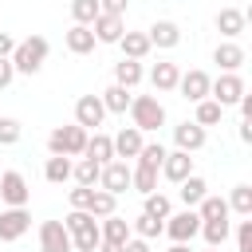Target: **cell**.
<instances>
[{
	"mask_svg": "<svg viewBox=\"0 0 252 252\" xmlns=\"http://www.w3.org/2000/svg\"><path fill=\"white\" fill-rule=\"evenodd\" d=\"M32 228V213L28 209H4L0 213V240H20Z\"/></svg>",
	"mask_w": 252,
	"mask_h": 252,
	"instance_id": "obj_16",
	"label": "cell"
},
{
	"mask_svg": "<svg viewBox=\"0 0 252 252\" xmlns=\"http://www.w3.org/2000/svg\"><path fill=\"white\" fill-rule=\"evenodd\" d=\"M228 213L236 217H252V185H236L228 197Z\"/></svg>",
	"mask_w": 252,
	"mask_h": 252,
	"instance_id": "obj_34",
	"label": "cell"
},
{
	"mask_svg": "<svg viewBox=\"0 0 252 252\" xmlns=\"http://www.w3.org/2000/svg\"><path fill=\"white\" fill-rule=\"evenodd\" d=\"M122 252H150V240H138V236H130V240L122 244Z\"/></svg>",
	"mask_w": 252,
	"mask_h": 252,
	"instance_id": "obj_46",
	"label": "cell"
},
{
	"mask_svg": "<svg viewBox=\"0 0 252 252\" xmlns=\"http://www.w3.org/2000/svg\"><path fill=\"white\" fill-rule=\"evenodd\" d=\"M220 118H224V110H220L213 98H201V102H197V114H193V122H197V126H217Z\"/></svg>",
	"mask_w": 252,
	"mask_h": 252,
	"instance_id": "obj_37",
	"label": "cell"
},
{
	"mask_svg": "<svg viewBox=\"0 0 252 252\" xmlns=\"http://www.w3.org/2000/svg\"><path fill=\"white\" fill-rule=\"evenodd\" d=\"M39 252H75L63 220H43L39 224Z\"/></svg>",
	"mask_w": 252,
	"mask_h": 252,
	"instance_id": "obj_11",
	"label": "cell"
},
{
	"mask_svg": "<svg viewBox=\"0 0 252 252\" xmlns=\"http://www.w3.org/2000/svg\"><path fill=\"white\" fill-rule=\"evenodd\" d=\"M98 232H102V244H118V248L134 236V232H130V220H126V217H118V213L102 217V220H98Z\"/></svg>",
	"mask_w": 252,
	"mask_h": 252,
	"instance_id": "obj_19",
	"label": "cell"
},
{
	"mask_svg": "<svg viewBox=\"0 0 252 252\" xmlns=\"http://www.w3.org/2000/svg\"><path fill=\"white\" fill-rule=\"evenodd\" d=\"M165 154H169V150H165L161 142H142V150H138V158H134V161H138V165H150V169H161Z\"/></svg>",
	"mask_w": 252,
	"mask_h": 252,
	"instance_id": "obj_33",
	"label": "cell"
},
{
	"mask_svg": "<svg viewBox=\"0 0 252 252\" xmlns=\"http://www.w3.org/2000/svg\"><path fill=\"white\" fill-rule=\"evenodd\" d=\"M161 232H165L173 244H189L193 236H201V217H197V209L169 213V217H165V224H161Z\"/></svg>",
	"mask_w": 252,
	"mask_h": 252,
	"instance_id": "obj_5",
	"label": "cell"
},
{
	"mask_svg": "<svg viewBox=\"0 0 252 252\" xmlns=\"http://www.w3.org/2000/svg\"><path fill=\"white\" fill-rule=\"evenodd\" d=\"M126 4H130V0H98V12H106V16H126Z\"/></svg>",
	"mask_w": 252,
	"mask_h": 252,
	"instance_id": "obj_43",
	"label": "cell"
},
{
	"mask_svg": "<svg viewBox=\"0 0 252 252\" xmlns=\"http://www.w3.org/2000/svg\"><path fill=\"white\" fill-rule=\"evenodd\" d=\"M236 252H252V217L236 224Z\"/></svg>",
	"mask_w": 252,
	"mask_h": 252,
	"instance_id": "obj_41",
	"label": "cell"
},
{
	"mask_svg": "<svg viewBox=\"0 0 252 252\" xmlns=\"http://www.w3.org/2000/svg\"><path fill=\"white\" fill-rule=\"evenodd\" d=\"M236 138H240V142H252V122H240V126H236Z\"/></svg>",
	"mask_w": 252,
	"mask_h": 252,
	"instance_id": "obj_47",
	"label": "cell"
},
{
	"mask_svg": "<svg viewBox=\"0 0 252 252\" xmlns=\"http://www.w3.org/2000/svg\"><path fill=\"white\" fill-rule=\"evenodd\" d=\"M94 252H122V248H118V244H98Z\"/></svg>",
	"mask_w": 252,
	"mask_h": 252,
	"instance_id": "obj_48",
	"label": "cell"
},
{
	"mask_svg": "<svg viewBox=\"0 0 252 252\" xmlns=\"http://www.w3.org/2000/svg\"><path fill=\"white\" fill-rule=\"evenodd\" d=\"M98 189H106L110 197H122L130 189V161H106L102 165V177H98Z\"/></svg>",
	"mask_w": 252,
	"mask_h": 252,
	"instance_id": "obj_9",
	"label": "cell"
},
{
	"mask_svg": "<svg viewBox=\"0 0 252 252\" xmlns=\"http://www.w3.org/2000/svg\"><path fill=\"white\" fill-rule=\"evenodd\" d=\"M118 47H122V59H138V63L154 51V47H150V39H146V32H122Z\"/></svg>",
	"mask_w": 252,
	"mask_h": 252,
	"instance_id": "obj_25",
	"label": "cell"
},
{
	"mask_svg": "<svg viewBox=\"0 0 252 252\" xmlns=\"http://www.w3.org/2000/svg\"><path fill=\"white\" fill-rule=\"evenodd\" d=\"M12 79H16L12 59H0V91H8V87H12Z\"/></svg>",
	"mask_w": 252,
	"mask_h": 252,
	"instance_id": "obj_44",
	"label": "cell"
},
{
	"mask_svg": "<svg viewBox=\"0 0 252 252\" xmlns=\"http://www.w3.org/2000/svg\"><path fill=\"white\" fill-rule=\"evenodd\" d=\"M244 91H248V87H244V79H240V75H224V71H220V75H217V79L209 83V98H213V102H217L220 110L236 106Z\"/></svg>",
	"mask_w": 252,
	"mask_h": 252,
	"instance_id": "obj_6",
	"label": "cell"
},
{
	"mask_svg": "<svg viewBox=\"0 0 252 252\" xmlns=\"http://www.w3.org/2000/svg\"><path fill=\"white\" fill-rule=\"evenodd\" d=\"M142 79H146V71H142V63H138V59H118V63H114V83H118V87L134 91Z\"/></svg>",
	"mask_w": 252,
	"mask_h": 252,
	"instance_id": "obj_26",
	"label": "cell"
},
{
	"mask_svg": "<svg viewBox=\"0 0 252 252\" xmlns=\"http://www.w3.org/2000/svg\"><path fill=\"white\" fill-rule=\"evenodd\" d=\"M12 51H16V39L8 32H0V59H12Z\"/></svg>",
	"mask_w": 252,
	"mask_h": 252,
	"instance_id": "obj_45",
	"label": "cell"
},
{
	"mask_svg": "<svg viewBox=\"0 0 252 252\" xmlns=\"http://www.w3.org/2000/svg\"><path fill=\"white\" fill-rule=\"evenodd\" d=\"M91 32H94L98 43H118L122 32H126V20H122V16H106V12H98V20L91 24Z\"/></svg>",
	"mask_w": 252,
	"mask_h": 252,
	"instance_id": "obj_20",
	"label": "cell"
},
{
	"mask_svg": "<svg viewBox=\"0 0 252 252\" xmlns=\"http://www.w3.org/2000/svg\"><path fill=\"white\" fill-rule=\"evenodd\" d=\"M28 197H32L28 177H24L20 169H4V173H0V201H4L8 209H24Z\"/></svg>",
	"mask_w": 252,
	"mask_h": 252,
	"instance_id": "obj_7",
	"label": "cell"
},
{
	"mask_svg": "<svg viewBox=\"0 0 252 252\" xmlns=\"http://www.w3.org/2000/svg\"><path fill=\"white\" fill-rule=\"evenodd\" d=\"M205 252H220V248H205Z\"/></svg>",
	"mask_w": 252,
	"mask_h": 252,
	"instance_id": "obj_50",
	"label": "cell"
},
{
	"mask_svg": "<svg viewBox=\"0 0 252 252\" xmlns=\"http://www.w3.org/2000/svg\"><path fill=\"white\" fill-rule=\"evenodd\" d=\"M63 43H67V51H71V55H91L98 39H94V32H91V28L71 24V28H67V35H63Z\"/></svg>",
	"mask_w": 252,
	"mask_h": 252,
	"instance_id": "obj_22",
	"label": "cell"
},
{
	"mask_svg": "<svg viewBox=\"0 0 252 252\" xmlns=\"http://www.w3.org/2000/svg\"><path fill=\"white\" fill-rule=\"evenodd\" d=\"M63 228H67V236H71V248H75V252H94V248L102 244L98 220H94L91 213H83V209H71V213L63 217Z\"/></svg>",
	"mask_w": 252,
	"mask_h": 252,
	"instance_id": "obj_1",
	"label": "cell"
},
{
	"mask_svg": "<svg viewBox=\"0 0 252 252\" xmlns=\"http://www.w3.org/2000/svg\"><path fill=\"white\" fill-rule=\"evenodd\" d=\"M146 217H154V220H165L169 217V197L165 193H146V209H142Z\"/></svg>",
	"mask_w": 252,
	"mask_h": 252,
	"instance_id": "obj_39",
	"label": "cell"
},
{
	"mask_svg": "<svg viewBox=\"0 0 252 252\" xmlns=\"http://www.w3.org/2000/svg\"><path fill=\"white\" fill-rule=\"evenodd\" d=\"M71 169H75V161H71V158H55V154H51V158L43 161V177H47L51 185L71 181Z\"/></svg>",
	"mask_w": 252,
	"mask_h": 252,
	"instance_id": "obj_30",
	"label": "cell"
},
{
	"mask_svg": "<svg viewBox=\"0 0 252 252\" xmlns=\"http://www.w3.org/2000/svg\"><path fill=\"white\" fill-rule=\"evenodd\" d=\"M177 79H181V67L169 63V59H158L150 67V87L154 91H177Z\"/></svg>",
	"mask_w": 252,
	"mask_h": 252,
	"instance_id": "obj_21",
	"label": "cell"
},
{
	"mask_svg": "<svg viewBox=\"0 0 252 252\" xmlns=\"http://www.w3.org/2000/svg\"><path fill=\"white\" fill-rule=\"evenodd\" d=\"M102 118H106L102 98L98 94H79V102H75V126H83L87 134H94L102 126Z\"/></svg>",
	"mask_w": 252,
	"mask_h": 252,
	"instance_id": "obj_8",
	"label": "cell"
},
{
	"mask_svg": "<svg viewBox=\"0 0 252 252\" xmlns=\"http://www.w3.org/2000/svg\"><path fill=\"white\" fill-rule=\"evenodd\" d=\"M158 173H161L165 181H173V185H181V181H185V177L193 173V158H189V154H181V150H169Z\"/></svg>",
	"mask_w": 252,
	"mask_h": 252,
	"instance_id": "obj_17",
	"label": "cell"
},
{
	"mask_svg": "<svg viewBox=\"0 0 252 252\" xmlns=\"http://www.w3.org/2000/svg\"><path fill=\"white\" fill-rule=\"evenodd\" d=\"M228 232H232V220H201V236L209 248H220L228 240Z\"/></svg>",
	"mask_w": 252,
	"mask_h": 252,
	"instance_id": "obj_32",
	"label": "cell"
},
{
	"mask_svg": "<svg viewBox=\"0 0 252 252\" xmlns=\"http://www.w3.org/2000/svg\"><path fill=\"white\" fill-rule=\"evenodd\" d=\"M244 47L240 43H232V39H224V43H217V51H213V63L224 71V75H240V67H244Z\"/></svg>",
	"mask_w": 252,
	"mask_h": 252,
	"instance_id": "obj_14",
	"label": "cell"
},
{
	"mask_svg": "<svg viewBox=\"0 0 252 252\" xmlns=\"http://www.w3.org/2000/svg\"><path fill=\"white\" fill-rule=\"evenodd\" d=\"M213 24H217V32H220L224 39L236 43V39L244 35V28H248V12H240V8H220Z\"/></svg>",
	"mask_w": 252,
	"mask_h": 252,
	"instance_id": "obj_13",
	"label": "cell"
},
{
	"mask_svg": "<svg viewBox=\"0 0 252 252\" xmlns=\"http://www.w3.org/2000/svg\"><path fill=\"white\" fill-rule=\"evenodd\" d=\"M146 39H150V47H161V51H169V47H177V43H181V28H177L173 20H158V24H150Z\"/></svg>",
	"mask_w": 252,
	"mask_h": 252,
	"instance_id": "obj_18",
	"label": "cell"
},
{
	"mask_svg": "<svg viewBox=\"0 0 252 252\" xmlns=\"http://www.w3.org/2000/svg\"><path fill=\"white\" fill-rule=\"evenodd\" d=\"M91 197H94V189H87V185H75V189H71V209H83V213H91Z\"/></svg>",
	"mask_w": 252,
	"mask_h": 252,
	"instance_id": "obj_42",
	"label": "cell"
},
{
	"mask_svg": "<svg viewBox=\"0 0 252 252\" xmlns=\"http://www.w3.org/2000/svg\"><path fill=\"white\" fill-rule=\"evenodd\" d=\"M114 209H118V197H110L106 189H94V197H91V217L102 220V217H110Z\"/></svg>",
	"mask_w": 252,
	"mask_h": 252,
	"instance_id": "obj_38",
	"label": "cell"
},
{
	"mask_svg": "<svg viewBox=\"0 0 252 252\" xmlns=\"http://www.w3.org/2000/svg\"><path fill=\"white\" fill-rule=\"evenodd\" d=\"M173 142H177V150H181V154H197V150L209 142V134H205V126H197V122H189V118H185V122H177V126H173Z\"/></svg>",
	"mask_w": 252,
	"mask_h": 252,
	"instance_id": "obj_12",
	"label": "cell"
},
{
	"mask_svg": "<svg viewBox=\"0 0 252 252\" xmlns=\"http://www.w3.org/2000/svg\"><path fill=\"white\" fill-rule=\"evenodd\" d=\"M130 126L142 134H158L165 126V106L158 102V94H134L130 98Z\"/></svg>",
	"mask_w": 252,
	"mask_h": 252,
	"instance_id": "obj_3",
	"label": "cell"
},
{
	"mask_svg": "<svg viewBox=\"0 0 252 252\" xmlns=\"http://www.w3.org/2000/svg\"><path fill=\"white\" fill-rule=\"evenodd\" d=\"M197 217H201V220H228L232 213H228V201H224V197L205 193V201L197 205Z\"/></svg>",
	"mask_w": 252,
	"mask_h": 252,
	"instance_id": "obj_31",
	"label": "cell"
},
{
	"mask_svg": "<svg viewBox=\"0 0 252 252\" xmlns=\"http://www.w3.org/2000/svg\"><path fill=\"white\" fill-rule=\"evenodd\" d=\"M209 83H213V79H209L201 67H193V71H181L177 91H181V98H185V102H193V106H197L201 98H209Z\"/></svg>",
	"mask_w": 252,
	"mask_h": 252,
	"instance_id": "obj_10",
	"label": "cell"
},
{
	"mask_svg": "<svg viewBox=\"0 0 252 252\" xmlns=\"http://www.w3.org/2000/svg\"><path fill=\"white\" fill-rule=\"evenodd\" d=\"M20 134H24L20 118H0V146H16V142H20Z\"/></svg>",
	"mask_w": 252,
	"mask_h": 252,
	"instance_id": "obj_40",
	"label": "cell"
},
{
	"mask_svg": "<svg viewBox=\"0 0 252 252\" xmlns=\"http://www.w3.org/2000/svg\"><path fill=\"white\" fill-rule=\"evenodd\" d=\"M169 252H193V248H189V244H173Z\"/></svg>",
	"mask_w": 252,
	"mask_h": 252,
	"instance_id": "obj_49",
	"label": "cell"
},
{
	"mask_svg": "<svg viewBox=\"0 0 252 252\" xmlns=\"http://www.w3.org/2000/svg\"><path fill=\"white\" fill-rule=\"evenodd\" d=\"M47 51H51V43H47L43 35L16 39V51H12V71H16V75H35V71L47 63Z\"/></svg>",
	"mask_w": 252,
	"mask_h": 252,
	"instance_id": "obj_2",
	"label": "cell"
},
{
	"mask_svg": "<svg viewBox=\"0 0 252 252\" xmlns=\"http://www.w3.org/2000/svg\"><path fill=\"white\" fill-rule=\"evenodd\" d=\"M83 158H91V161H98V165H106V161H114V146H110V134H102V130H94V134H87V146H83Z\"/></svg>",
	"mask_w": 252,
	"mask_h": 252,
	"instance_id": "obj_23",
	"label": "cell"
},
{
	"mask_svg": "<svg viewBox=\"0 0 252 252\" xmlns=\"http://www.w3.org/2000/svg\"><path fill=\"white\" fill-rule=\"evenodd\" d=\"M130 189H138L142 197L146 193H158V169H150V165H130Z\"/></svg>",
	"mask_w": 252,
	"mask_h": 252,
	"instance_id": "obj_29",
	"label": "cell"
},
{
	"mask_svg": "<svg viewBox=\"0 0 252 252\" xmlns=\"http://www.w3.org/2000/svg\"><path fill=\"white\" fill-rule=\"evenodd\" d=\"M83 146H87V130L83 126H55L51 134H47V150L55 154V158H83Z\"/></svg>",
	"mask_w": 252,
	"mask_h": 252,
	"instance_id": "obj_4",
	"label": "cell"
},
{
	"mask_svg": "<svg viewBox=\"0 0 252 252\" xmlns=\"http://www.w3.org/2000/svg\"><path fill=\"white\" fill-rule=\"evenodd\" d=\"M205 193H209V181H205L201 173H189V177L177 185V197L185 201V209H197V205L205 201Z\"/></svg>",
	"mask_w": 252,
	"mask_h": 252,
	"instance_id": "obj_24",
	"label": "cell"
},
{
	"mask_svg": "<svg viewBox=\"0 0 252 252\" xmlns=\"http://www.w3.org/2000/svg\"><path fill=\"white\" fill-rule=\"evenodd\" d=\"M161 224H165V220H154V217L142 213L138 220H130V232H134L138 240H158V236H161Z\"/></svg>",
	"mask_w": 252,
	"mask_h": 252,
	"instance_id": "obj_35",
	"label": "cell"
},
{
	"mask_svg": "<svg viewBox=\"0 0 252 252\" xmlns=\"http://www.w3.org/2000/svg\"><path fill=\"white\" fill-rule=\"evenodd\" d=\"M98 98H102V110H106V114H126V110H130V98H134V94H130L126 87L110 83V87H106V91H102Z\"/></svg>",
	"mask_w": 252,
	"mask_h": 252,
	"instance_id": "obj_27",
	"label": "cell"
},
{
	"mask_svg": "<svg viewBox=\"0 0 252 252\" xmlns=\"http://www.w3.org/2000/svg\"><path fill=\"white\" fill-rule=\"evenodd\" d=\"M142 142H146V134H142V130H134V126H122V130L110 138V146H114V158H118V161H130V158H138Z\"/></svg>",
	"mask_w": 252,
	"mask_h": 252,
	"instance_id": "obj_15",
	"label": "cell"
},
{
	"mask_svg": "<svg viewBox=\"0 0 252 252\" xmlns=\"http://www.w3.org/2000/svg\"><path fill=\"white\" fill-rule=\"evenodd\" d=\"M98 177H102V165L91 161V158H79L75 169H71V181L75 185H87V189H98Z\"/></svg>",
	"mask_w": 252,
	"mask_h": 252,
	"instance_id": "obj_28",
	"label": "cell"
},
{
	"mask_svg": "<svg viewBox=\"0 0 252 252\" xmlns=\"http://www.w3.org/2000/svg\"><path fill=\"white\" fill-rule=\"evenodd\" d=\"M71 20L83 24V28H91L98 20V0H71Z\"/></svg>",
	"mask_w": 252,
	"mask_h": 252,
	"instance_id": "obj_36",
	"label": "cell"
}]
</instances>
